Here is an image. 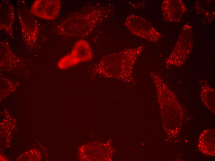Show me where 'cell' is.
<instances>
[{"mask_svg": "<svg viewBox=\"0 0 215 161\" xmlns=\"http://www.w3.org/2000/svg\"><path fill=\"white\" fill-rule=\"evenodd\" d=\"M105 13L103 9L97 8L85 14L70 16L59 26V32L69 37H85L91 33L103 19Z\"/></svg>", "mask_w": 215, "mask_h": 161, "instance_id": "2", "label": "cell"}, {"mask_svg": "<svg viewBox=\"0 0 215 161\" xmlns=\"http://www.w3.org/2000/svg\"><path fill=\"white\" fill-rule=\"evenodd\" d=\"M61 7V2L59 0H36L33 3L30 11L34 16L51 20L58 16Z\"/></svg>", "mask_w": 215, "mask_h": 161, "instance_id": "6", "label": "cell"}, {"mask_svg": "<svg viewBox=\"0 0 215 161\" xmlns=\"http://www.w3.org/2000/svg\"><path fill=\"white\" fill-rule=\"evenodd\" d=\"M139 46L103 57L94 67V75L117 79L129 85H134L133 70L138 56L143 51Z\"/></svg>", "mask_w": 215, "mask_h": 161, "instance_id": "1", "label": "cell"}, {"mask_svg": "<svg viewBox=\"0 0 215 161\" xmlns=\"http://www.w3.org/2000/svg\"><path fill=\"white\" fill-rule=\"evenodd\" d=\"M125 24L132 34L150 41H156L161 36L148 21L137 15L128 16Z\"/></svg>", "mask_w": 215, "mask_h": 161, "instance_id": "4", "label": "cell"}, {"mask_svg": "<svg viewBox=\"0 0 215 161\" xmlns=\"http://www.w3.org/2000/svg\"><path fill=\"white\" fill-rule=\"evenodd\" d=\"M93 57L89 44L86 40L80 39L75 43L70 53L61 59L60 61L62 66L66 68L90 61Z\"/></svg>", "mask_w": 215, "mask_h": 161, "instance_id": "5", "label": "cell"}, {"mask_svg": "<svg viewBox=\"0 0 215 161\" xmlns=\"http://www.w3.org/2000/svg\"><path fill=\"white\" fill-rule=\"evenodd\" d=\"M15 20L14 6L9 0H3L0 4V28L13 38V25Z\"/></svg>", "mask_w": 215, "mask_h": 161, "instance_id": "7", "label": "cell"}, {"mask_svg": "<svg viewBox=\"0 0 215 161\" xmlns=\"http://www.w3.org/2000/svg\"><path fill=\"white\" fill-rule=\"evenodd\" d=\"M198 146L200 150L205 155L214 156L215 151V129H207L200 134Z\"/></svg>", "mask_w": 215, "mask_h": 161, "instance_id": "8", "label": "cell"}, {"mask_svg": "<svg viewBox=\"0 0 215 161\" xmlns=\"http://www.w3.org/2000/svg\"><path fill=\"white\" fill-rule=\"evenodd\" d=\"M204 86L201 90V98L205 106L215 113V91L209 86Z\"/></svg>", "mask_w": 215, "mask_h": 161, "instance_id": "9", "label": "cell"}, {"mask_svg": "<svg viewBox=\"0 0 215 161\" xmlns=\"http://www.w3.org/2000/svg\"><path fill=\"white\" fill-rule=\"evenodd\" d=\"M17 10L23 40L27 46L32 47L35 45L37 41L38 22L24 0L17 1Z\"/></svg>", "mask_w": 215, "mask_h": 161, "instance_id": "3", "label": "cell"}]
</instances>
